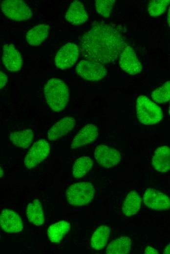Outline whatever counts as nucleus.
<instances>
[{
    "instance_id": "obj_31",
    "label": "nucleus",
    "mask_w": 170,
    "mask_h": 254,
    "mask_svg": "<svg viewBox=\"0 0 170 254\" xmlns=\"http://www.w3.org/2000/svg\"><path fill=\"white\" fill-rule=\"evenodd\" d=\"M163 254H170V243H169L164 250Z\"/></svg>"
},
{
    "instance_id": "obj_23",
    "label": "nucleus",
    "mask_w": 170,
    "mask_h": 254,
    "mask_svg": "<svg viewBox=\"0 0 170 254\" xmlns=\"http://www.w3.org/2000/svg\"><path fill=\"white\" fill-rule=\"evenodd\" d=\"M131 239L127 236H121L116 238L108 245L106 254H127L131 248Z\"/></svg>"
},
{
    "instance_id": "obj_24",
    "label": "nucleus",
    "mask_w": 170,
    "mask_h": 254,
    "mask_svg": "<svg viewBox=\"0 0 170 254\" xmlns=\"http://www.w3.org/2000/svg\"><path fill=\"white\" fill-rule=\"evenodd\" d=\"M34 134L31 129H25L11 133L9 139L16 146L25 148L31 144Z\"/></svg>"
},
{
    "instance_id": "obj_7",
    "label": "nucleus",
    "mask_w": 170,
    "mask_h": 254,
    "mask_svg": "<svg viewBox=\"0 0 170 254\" xmlns=\"http://www.w3.org/2000/svg\"><path fill=\"white\" fill-rule=\"evenodd\" d=\"M50 150V145L46 140H38L31 146L25 157V166L28 169L36 167L46 158Z\"/></svg>"
},
{
    "instance_id": "obj_29",
    "label": "nucleus",
    "mask_w": 170,
    "mask_h": 254,
    "mask_svg": "<svg viewBox=\"0 0 170 254\" xmlns=\"http://www.w3.org/2000/svg\"><path fill=\"white\" fill-rule=\"evenodd\" d=\"M7 81V77L5 74L3 72H0V88L3 87L5 85Z\"/></svg>"
},
{
    "instance_id": "obj_21",
    "label": "nucleus",
    "mask_w": 170,
    "mask_h": 254,
    "mask_svg": "<svg viewBox=\"0 0 170 254\" xmlns=\"http://www.w3.org/2000/svg\"><path fill=\"white\" fill-rule=\"evenodd\" d=\"M110 229L106 225L99 226L93 233L90 240L92 248L96 250L104 248L110 235Z\"/></svg>"
},
{
    "instance_id": "obj_12",
    "label": "nucleus",
    "mask_w": 170,
    "mask_h": 254,
    "mask_svg": "<svg viewBox=\"0 0 170 254\" xmlns=\"http://www.w3.org/2000/svg\"><path fill=\"white\" fill-rule=\"evenodd\" d=\"M0 224L2 230L8 233H18L23 229L22 222L19 214L8 209H4L1 212Z\"/></svg>"
},
{
    "instance_id": "obj_34",
    "label": "nucleus",
    "mask_w": 170,
    "mask_h": 254,
    "mask_svg": "<svg viewBox=\"0 0 170 254\" xmlns=\"http://www.w3.org/2000/svg\"><path fill=\"white\" fill-rule=\"evenodd\" d=\"M169 113L170 115V106H169Z\"/></svg>"
},
{
    "instance_id": "obj_18",
    "label": "nucleus",
    "mask_w": 170,
    "mask_h": 254,
    "mask_svg": "<svg viewBox=\"0 0 170 254\" xmlns=\"http://www.w3.org/2000/svg\"><path fill=\"white\" fill-rule=\"evenodd\" d=\"M49 29V25L45 24L34 26L26 34L27 42L33 46L41 44L47 37Z\"/></svg>"
},
{
    "instance_id": "obj_10",
    "label": "nucleus",
    "mask_w": 170,
    "mask_h": 254,
    "mask_svg": "<svg viewBox=\"0 0 170 254\" xmlns=\"http://www.w3.org/2000/svg\"><path fill=\"white\" fill-rule=\"evenodd\" d=\"M145 205L155 211L167 210L170 208V199L159 190L148 188L143 195Z\"/></svg>"
},
{
    "instance_id": "obj_16",
    "label": "nucleus",
    "mask_w": 170,
    "mask_h": 254,
    "mask_svg": "<svg viewBox=\"0 0 170 254\" xmlns=\"http://www.w3.org/2000/svg\"><path fill=\"white\" fill-rule=\"evenodd\" d=\"M154 169L160 172H166L170 169V148L167 146L158 148L152 158Z\"/></svg>"
},
{
    "instance_id": "obj_26",
    "label": "nucleus",
    "mask_w": 170,
    "mask_h": 254,
    "mask_svg": "<svg viewBox=\"0 0 170 254\" xmlns=\"http://www.w3.org/2000/svg\"><path fill=\"white\" fill-rule=\"evenodd\" d=\"M151 98L156 103H165L170 100V81L166 82L161 86L154 90Z\"/></svg>"
},
{
    "instance_id": "obj_32",
    "label": "nucleus",
    "mask_w": 170,
    "mask_h": 254,
    "mask_svg": "<svg viewBox=\"0 0 170 254\" xmlns=\"http://www.w3.org/2000/svg\"><path fill=\"white\" fill-rule=\"evenodd\" d=\"M167 21L169 26H170V7L168 10Z\"/></svg>"
},
{
    "instance_id": "obj_27",
    "label": "nucleus",
    "mask_w": 170,
    "mask_h": 254,
    "mask_svg": "<svg viewBox=\"0 0 170 254\" xmlns=\"http://www.w3.org/2000/svg\"><path fill=\"white\" fill-rule=\"evenodd\" d=\"M170 3V0H152L148 3V11L151 17H158L162 14Z\"/></svg>"
},
{
    "instance_id": "obj_9",
    "label": "nucleus",
    "mask_w": 170,
    "mask_h": 254,
    "mask_svg": "<svg viewBox=\"0 0 170 254\" xmlns=\"http://www.w3.org/2000/svg\"><path fill=\"white\" fill-rule=\"evenodd\" d=\"M94 156L97 163L106 168L117 165L121 159V155L117 149L105 145H100L96 148Z\"/></svg>"
},
{
    "instance_id": "obj_17",
    "label": "nucleus",
    "mask_w": 170,
    "mask_h": 254,
    "mask_svg": "<svg viewBox=\"0 0 170 254\" xmlns=\"http://www.w3.org/2000/svg\"><path fill=\"white\" fill-rule=\"evenodd\" d=\"M67 21L74 25H80L85 22L88 16L83 3L75 0L70 5L65 15Z\"/></svg>"
},
{
    "instance_id": "obj_28",
    "label": "nucleus",
    "mask_w": 170,
    "mask_h": 254,
    "mask_svg": "<svg viewBox=\"0 0 170 254\" xmlns=\"http://www.w3.org/2000/svg\"><path fill=\"white\" fill-rule=\"evenodd\" d=\"M115 0H97L95 5L97 12L104 17H108L111 14Z\"/></svg>"
},
{
    "instance_id": "obj_6",
    "label": "nucleus",
    "mask_w": 170,
    "mask_h": 254,
    "mask_svg": "<svg viewBox=\"0 0 170 254\" xmlns=\"http://www.w3.org/2000/svg\"><path fill=\"white\" fill-rule=\"evenodd\" d=\"M75 69L80 77L91 82L102 80L106 75L104 65L92 61L82 60L78 63Z\"/></svg>"
},
{
    "instance_id": "obj_25",
    "label": "nucleus",
    "mask_w": 170,
    "mask_h": 254,
    "mask_svg": "<svg viewBox=\"0 0 170 254\" xmlns=\"http://www.w3.org/2000/svg\"><path fill=\"white\" fill-rule=\"evenodd\" d=\"M93 166V161L88 156H83L78 158L73 166V175L75 178L84 176Z\"/></svg>"
},
{
    "instance_id": "obj_1",
    "label": "nucleus",
    "mask_w": 170,
    "mask_h": 254,
    "mask_svg": "<svg viewBox=\"0 0 170 254\" xmlns=\"http://www.w3.org/2000/svg\"><path fill=\"white\" fill-rule=\"evenodd\" d=\"M123 36L108 23H98L82 37L80 42L82 56L86 60L101 64L116 61L125 47Z\"/></svg>"
},
{
    "instance_id": "obj_14",
    "label": "nucleus",
    "mask_w": 170,
    "mask_h": 254,
    "mask_svg": "<svg viewBox=\"0 0 170 254\" xmlns=\"http://www.w3.org/2000/svg\"><path fill=\"white\" fill-rule=\"evenodd\" d=\"M98 135V129L94 124H88L82 128L74 137L71 145L72 149L93 142Z\"/></svg>"
},
{
    "instance_id": "obj_3",
    "label": "nucleus",
    "mask_w": 170,
    "mask_h": 254,
    "mask_svg": "<svg viewBox=\"0 0 170 254\" xmlns=\"http://www.w3.org/2000/svg\"><path fill=\"white\" fill-rule=\"evenodd\" d=\"M136 108L137 118L142 124H155L163 118L161 108L145 96L140 95L137 98Z\"/></svg>"
},
{
    "instance_id": "obj_4",
    "label": "nucleus",
    "mask_w": 170,
    "mask_h": 254,
    "mask_svg": "<svg viewBox=\"0 0 170 254\" xmlns=\"http://www.w3.org/2000/svg\"><path fill=\"white\" fill-rule=\"evenodd\" d=\"M95 189L88 182H81L71 185L66 190V197L72 206H82L88 204L93 199Z\"/></svg>"
},
{
    "instance_id": "obj_11",
    "label": "nucleus",
    "mask_w": 170,
    "mask_h": 254,
    "mask_svg": "<svg viewBox=\"0 0 170 254\" xmlns=\"http://www.w3.org/2000/svg\"><path fill=\"white\" fill-rule=\"evenodd\" d=\"M119 65L126 73L135 75L141 72L142 66L133 48L127 45L120 55Z\"/></svg>"
},
{
    "instance_id": "obj_13",
    "label": "nucleus",
    "mask_w": 170,
    "mask_h": 254,
    "mask_svg": "<svg viewBox=\"0 0 170 254\" xmlns=\"http://www.w3.org/2000/svg\"><path fill=\"white\" fill-rule=\"evenodd\" d=\"M2 60L5 67L10 71H18L22 66L21 55L12 44H6L3 46Z\"/></svg>"
},
{
    "instance_id": "obj_15",
    "label": "nucleus",
    "mask_w": 170,
    "mask_h": 254,
    "mask_svg": "<svg viewBox=\"0 0 170 254\" xmlns=\"http://www.w3.org/2000/svg\"><path fill=\"white\" fill-rule=\"evenodd\" d=\"M75 119L72 116H66L56 123L49 130L48 138L56 140L70 132L74 127Z\"/></svg>"
},
{
    "instance_id": "obj_20",
    "label": "nucleus",
    "mask_w": 170,
    "mask_h": 254,
    "mask_svg": "<svg viewBox=\"0 0 170 254\" xmlns=\"http://www.w3.org/2000/svg\"><path fill=\"white\" fill-rule=\"evenodd\" d=\"M26 216L28 220L36 226H40L43 224V212L41 203L38 199H34L28 203L26 207Z\"/></svg>"
},
{
    "instance_id": "obj_33",
    "label": "nucleus",
    "mask_w": 170,
    "mask_h": 254,
    "mask_svg": "<svg viewBox=\"0 0 170 254\" xmlns=\"http://www.w3.org/2000/svg\"><path fill=\"white\" fill-rule=\"evenodd\" d=\"M0 177H1L2 176V175H3V170L2 169V168H1V167H0Z\"/></svg>"
},
{
    "instance_id": "obj_2",
    "label": "nucleus",
    "mask_w": 170,
    "mask_h": 254,
    "mask_svg": "<svg viewBox=\"0 0 170 254\" xmlns=\"http://www.w3.org/2000/svg\"><path fill=\"white\" fill-rule=\"evenodd\" d=\"M44 93L48 105L54 111L62 110L68 103V88L60 79L54 78L49 80L44 86Z\"/></svg>"
},
{
    "instance_id": "obj_30",
    "label": "nucleus",
    "mask_w": 170,
    "mask_h": 254,
    "mask_svg": "<svg viewBox=\"0 0 170 254\" xmlns=\"http://www.w3.org/2000/svg\"><path fill=\"white\" fill-rule=\"evenodd\" d=\"M144 254H157L158 252L157 250L150 246H148L146 247L144 251Z\"/></svg>"
},
{
    "instance_id": "obj_5",
    "label": "nucleus",
    "mask_w": 170,
    "mask_h": 254,
    "mask_svg": "<svg viewBox=\"0 0 170 254\" xmlns=\"http://www.w3.org/2000/svg\"><path fill=\"white\" fill-rule=\"evenodd\" d=\"M1 9L7 17L14 21L26 20L32 17L31 9L22 0H4L1 3Z\"/></svg>"
},
{
    "instance_id": "obj_8",
    "label": "nucleus",
    "mask_w": 170,
    "mask_h": 254,
    "mask_svg": "<svg viewBox=\"0 0 170 254\" xmlns=\"http://www.w3.org/2000/svg\"><path fill=\"white\" fill-rule=\"evenodd\" d=\"M79 56L78 46L72 42L67 43L62 46L56 55L55 65L61 69H67L76 63Z\"/></svg>"
},
{
    "instance_id": "obj_22",
    "label": "nucleus",
    "mask_w": 170,
    "mask_h": 254,
    "mask_svg": "<svg viewBox=\"0 0 170 254\" xmlns=\"http://www.w3.org/2000/svg\"><path fill=\"white\" fill-rule=\"evenodd\" d=\"M70 228V224L64 220L57 222L48 228V237L52 242L59 243L68 232Z\"/></svg>"
},
{
    "instance_id": "obj_19",
    "label": "nucleus",
    "mask_w": 170,
    "mask_h": 254,
    "mask_svg": "<svg viewBox=\"0 0 170 254\" xmlns=\"http://www.w3.org/2000/svg\"><path fill=\"white\" fill-rule=\"evenodd\" d=\"M142 199L135 190L130 191L127 195L123 206L122 211L127 216H131L136 214L140 209Z\"/></svg>"
}]
</instances>
